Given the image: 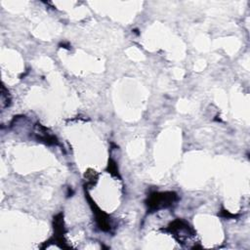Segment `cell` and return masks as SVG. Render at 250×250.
Listing matches in <instances>:
<instances>
[{
	"label": "cell",
	"instance_id": "obj_5",
	"mask_svg": "<svg viewBox=\"0 0 250 250\" xmlns=\"http://www.w3.org/2000/svg\"><path fill=\"white\" fill-rule=\"evenodd\" d=\"M5 91H6L5 87H2V94H1V96H2V104H3L4 108L9 107L10 103H11V98H10L9 92L5 93Z\"/></svg>",
	"mask_w": 250,
	"mask_h": 250
},
{
	"label": "cell",
	"instance_id": "obj_7",
	"mask_svg": "<svg viewBox=\"0 0 250 250\" xmlns=\"http://www.w3.org/2000/svg\"><path fill=\"white\" fill-rule=\"evenodd\" d=\"M221 216H223V217H225V218H233V217H235L234 215H233V214H231V213H229L227 210H222V213H221Z\"/></svg>",
	"mask_w": 250,
	"mask_h": 250
},
{
	"label": "cell",
	"instance_id": "obj_3",
	"mask_svg": "<svg viewBox=\"0 0 250 250\" xmlns=\"http://www.w3.org/2000/svg\"><path fill=\"white\" fill-rule=\"evenodd\" d=\"M87 196V200L89 202V204L90 206L92 207L93 209V212L95 213V216H96V221H97V224L99 226V228L104 231V232H109L110 229H111V226H110V223H109V216L104 213L103 211H101L99 209V207L95 204V203L91 200V198L89 197L88 194H86Z\"/></svg>",
	"mask_w": 250,
	"mask_h": 250
},
{
	"label": "cell",
	"instance_id": "obj_1",
	"mask_svg": "<svg viewBox=\"0 0 250 250\" xmlns=\"http://www.w3.org/2000/svg\"><path fill=\"white\" fill-rule=\"evenodd\" d=\"M177 201L178 196L174 192L154 193L148 198L146 204L150 212H156L157 210L170 207Z\"/></svg>",
	"mask_w": 250,
	"mask_h": 250
},
{
	"label": "cell",
	"instance_id": "obj_4",
	"mask_svg": "<svg viewBox=\"0 0 250 250\" xmlns=\"http://www.w3.org/2000/svg\"><path fill=\"white\" fill-rule=\"evenodd\" d=\"M35 137L38 142H43L47 145H58V140L56 136L48 133V129L42 126L41 124L35 125Z\"/></svg>",
	"mask_w": 250,
	"mask_h": 250
},
{
	"label": "cell",
	"instance_id": "obj_2",
	"mask_svg": "<svg viewBox=\"0 0 250 250\" xmlns=\"http://www.w3.org/2000/svg\"><path fill=\"white\" fill-rule=\"evenodd\" d=\"M166 231L170 232L179 242H183L196 234L195 231L192 229V227H190L189 224L180 219L172 222Z\"/></svg>",
	"mask_w": 250,
	"mask_h": 250
},
{
	"label": "cell",
	"instance_id": "obj_6",
	"mask_svg": "<svg viewBox=\"0 0 250 250\" xmlns=\"http://www.w3.org/2000/svg\"><path fill=\"white\" fill-rule=\"evenodd\" d=\"M108 171H109V173H110L112 176L118 177V169H117L116 164H115L114 161H112V160H109V161Z\"/></svg>",
	"mask_w": 250,
	"mask_h": 250
}]
</instances>
